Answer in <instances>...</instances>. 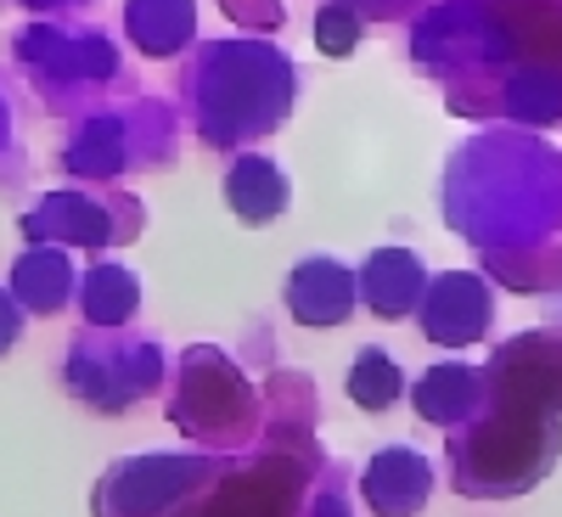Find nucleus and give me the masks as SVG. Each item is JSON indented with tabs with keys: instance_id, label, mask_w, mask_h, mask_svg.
Returning a JSON list of instances; mask_svg holds the SVG:
<instances>
[{
	"instance_id": "nucleus-1",
	"label": "nucleus",
	"mask_w": 562,
	"mask_h": 517,
	"mask_svg": "<svg viewBox=\"0 0 562 517\" xmlns=\"http://www.w3.org/2000/svg\"><path fill=\"white\" fill-rule=\"evenodd\" d=\"M293 102V68L281 52L254 40H231L203 52V130L225 113V124L209 141H243L259 130H276Z\"/></svg>"
},
{
	"instance_id": "nucleus-2",
	"label": "nucleus",
	"mask_w": 562,
	"mask_h": 517,
	"mask_svg": "<svg viewBox=\"0 0 562 517\" xmlns=\"http://www.w3.org/2000/svg\"><path fill=\"white\" fill-rule=\"evenodd\" d=\"M288 299H293V315H299V321H310V326H338V321L349 315V304H355V281H349V270L333 265V259H304V265L293 270Z\"/></svg>"
},
{
	"instance_id": "nucleus-3",
	"label": "nucleus",
	"mask_w": 562,
	"mask_h": 517,
	"mask_svg": "<svg viewBox=\"0 0 562 517\" xmlns=\"http://www.w3.org/2000/svg\"><path fill=\"white\" fill-rule=\"evenodd\" d=\"M124 18H130V40L140 45V52H153V57L180 52V45L192 40V29H198L192 0H130Z\"/></svg>"
},
{
	"instance_id": "nucleus-4",
	"label": "nucleus",
	"mask_w": 562,
	"mask_h": 517,
	"mask_svg": "<svg viewBox=\"0 0 562 517\" xmlns=\"http://www.w3.org/2000/svg\"><path fill=\"white\" fill-rule=\"evenodd\" d=\"M225 198L248 225H259V220H276L281 209H288V180H281V169L270 158L248 153V158H237V169H231Z\"/></svg>"
},
{
	"instance_id": "nucleus-5",
	"label": "nucleus",
	"mask_w": 562,
	"mask_h": 517,
	"mask_svg": "<svg viewBox=\"0 0 562 517\" xmlns=\"http://www.w3.org/2000/svg\"><path fill=\"white\" fill-rule=\"evenodd\" d=\"M416 288H422V265L400 248H383L366 270V299L378 315H405L416 304Z\"/></svg>"
},
{
	"instance_id": "nucleus-6",
	"label": "nucleus",
	"mask_w": 562,
	"mask_h": 517,
	"mask_svg": "<svg viewBox=\"0 0 562 517\" xmlns=\"http://www.w3.org/2000/svg\"><path fill=\"white\" fill-rule=\"evenodd\" d=\"M400 389H405V378H400V366H394L383 349H366V355L355 360V371H349V394H355L366 411H389V405L400 400Z\"/></svg>"
},
{
	"instance_id": "nucleus-7",
	"label": "nucleus",
	"mask_w": 562,
	"mask_h": 517,
	"mask_svg": "<svg viewBox=\"0 0 562 517\" xmlns=\"http://www.w3.org/2000/svg\"><path fill=\"white\" fill-rule=\"evenodd\" d=\"M124 164V153H119V124H108V119H97L90 130H79V141H74V153H68V169L74 175H113Z\"/></svg>"
},
{
	"instance_id": "nucleus-8",
	"label": "nucleus",
	"mask_w": 562,
	"mask_h": 517,
	"mask_svg": "<svg viewBox=\"0 0 562 517\" xmlns=\"http://www.w3.org/2000/svg\"><path fill=\"white\" fill-rule=\"evenodd\" d=\"M18 281H29V304H45V310H57L63 304V281H68V265L57 259V254H34V259H23V270H18Z\"/></svg>"
},
{
	"instance_id": "nucleus-9",
	"label": "nucleus",
	"mask_w": 562,
	"mask_h": 517,
	"mask_svg": "<svg viewBox=\"0 0 562 517\" xmlns=\"http://www.w3.org/2000/svg\"><path fill=\"white\" fill-rule=\"evenodd\" d=\"M315 45L326 57H349L355 45H360V12L355 7H326L315 18Z\"/></svg>"
},
{
	"instance_id": "nucleus-10",
	"label": "nucleus",
	"mask_w": 562,
	"mask_h": 517,
	"mask_svg": "<svg viewBox=\"0 0 562 517\" xmlns=\"http://www.w3.org/2000/svg\"><path fill=\"white\" fill-rule=\"evenodd\" d=\"M130 304V276L124 270H97L90 276V293H85V310L97 321H119Z\"/></svg>"
},
{
	"instance_id": "nucleus-11",
	"label": "nucleus",
	"mask_w": 562,
	"mask_h": 517,
	"mask_svg": "<svg viewBox=\"0 0 562 517\" xmlns=\"http://www.w3.org/2000/svg\"><path fill=\"white\" fill-rule=\"evenodd\" d=\"M220 7H231V18L248 29H281V0H220Z\"/></svg>"
}]
</instances>
